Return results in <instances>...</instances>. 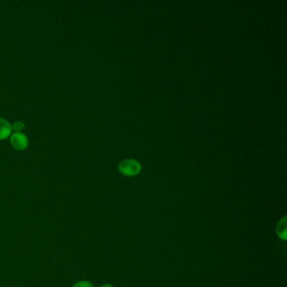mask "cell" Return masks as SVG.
Wrapping results in <instances>:
<instances>
[{
  "label": "cell",
  "instance_id": "1",
  "mask_svg": "<svg viewBox=\"0 0 287 287\" xmlns=\"http://www.w3.org/2000/svg\"><path fill=\"white\" fill-rule=\"evenodd\" d=\"M141 170H142L141 164L137 161L133 160V159L121 161V163L119 164V170L125 176H136L137 174H139Z\"/></svg>",
  "mask_w": 287,
  "mask_h": 287
},
{
  "label": "cell",
  "instance_id": "2",
  "mask_svg": "<svg viewBox=\"0 0 287 287\" xmlns=\"http://www.w3.org/2000/svg\"><path fill=\"white\" fill-rule=\"evenodd\" d=\"M10 142H11L13 148H15L16 150H20V151L24 150L25 148H27L28 143H29L27 136L21 132L14 133L10 138Z\"/></svg>",
  "mask_w": 287,
  "mask_h": 287
},
{
  "label": "cell",
  "instance_id": "3",
  "mask_svg": "<svg viewBox=\"0 0 287 287\" xmlns=\"http://www.w3.org/2000/svg\"><path fill=\"white\" fill-rule=\"evenodd\" d=\"M12 126L3 118H0V140L5 139L11 134Z\"/></svg>",
  "mask_w": 287,
  "mask_h": 287
},
{
  "label": "cell",
  "instance_id": "4",
  "mask_svg": "<svg viewBox=\"0 0 287 287\" xmlns=\"http://www.w3.org/2000/svg\"><path fill=\"white\" fill-rule=\"evenodd\" d=\"M287 217L285 216L284 218L281 219V221L278 222V225L276 227V233H277L279 238H281L283 240H287Z\"/></svg>",
  "mask_w": 287,
  "mask_h": 287
},
{
  "label": "cell",
  "instance_id": "5",
  "mask_svg": "<svg viewBox=\"0 0 287 287\" xmlns=\"http://www.w3.org/2000/svg\"><path fill=\"white\" fill-rule=\"evenodd\" d=\"M73 287H94V284L88 281H79L73 285Z\"/></svg>",
  "mask_w": 287,
  "mask_h": 287
},
{
  "label": "cell",
  "instance_id": "6",
  "mask_svg": "<svg viewBox=\"0 0 287 287\" xmlns=\"http://www.w3.org/2000/svg\"><path fill=\"white\" fill-rule=\"evenodd\" d=\"M24 128V124L22 121H16L12 126V129L16 131V132H20V131L23 130Z\"/></svg>",
  "mask_w": 287,
  "mask_h": 287
},
{
  "label": "cell",
  "instance_id": "7",
  "mask_svg": "<svg viewBox=\"0 0 287 287\" xmlns=\"http://www.w3.org/2000/svg\"><path fill=\"white\" fill-rule=\"evenodd\" d=\"M100 287H112L111 285L104 284V285H102V286H100Z\"/></svg>",
  "mask_w": 287,
  "mask_h": 287
}]
</instances>
